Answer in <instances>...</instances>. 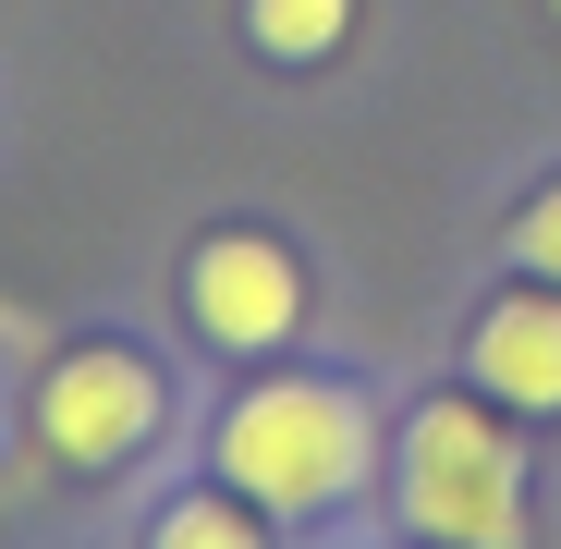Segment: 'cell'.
I'll use <instances>...</instances> for the list:
<instances>
[{
	"mask_svg": "<svg viewBox=\"0 0 561 549\" xmlns=\"http://www.w3.org/2000/svg\"><path fill=\"white\" fill-rule=\"evenodd\" d=\"M549 13H561V0H549Z\"/></svg>",
	"mask_w": 561,
	"mask_h": 549,
	"instance_id": "9c48e42d",
	"label": "cell"
},
{
	"mask_svg": "<svg viewBox=\"0 0 561 549\" xmlns=\"http://www.w3.org/2000/svg\"><path fill=\"white\" fill-rule=\"evenodd\" d=\"M183 306H196L208 342L268 354V342H294V318H306V268L280 256L268 232H220V244L196 256V282H183Z\"/></svg>",
	"mask_w": 561,
	"mask_h": 549,
	"instance_id": "277c9868",
	"label": "cell"
},
{
	"mask_svg": "<svg viewBox=\"0 0 561 549\" xmlns=\"http://www.w3.org/2000/svg\"><path fill=\"white\" fill-rule=\"evenodd\" d=\"M513 256H525V282H561V183H549V196H525Z\"/></svg>",
	"mask_w": 561,
	"mask_h": 549,
	"instance_id": "ba28073f",
	"label": "cell"
},
{
	"mask_svg": "<svg viewBox=\"0 0 561 549\" xmlns=\"http://www.w3.org/2000/svg\"><path fill=\"white\" fill-rule=\"evenodd\" d=\"M244 25H256L268 61H318V49H342L354 0H244Z\"/></svg>",
	"mask_w": 561,
	"mask_h": 549,
	"instance_id": "8992f818",
	"label": "cell"
},
{
	"mask_svg": "<svg viewBox=\"0 0 561 549\" xmlns=\"http://www.w3.org/2000/svg\"><path fill=\"white\" fill-rule=\"evenodd\" d=\"M159 549H268V537H256L244 489H208V501H171L159 513Z\"/></svg>",
	"mask_w": 561,
	"mask_h": 549,
	"instance_id": "52a82bcc",
	"label": "cell"
},
{
	"mask_svg": "<svg viewBox=\"0 0 561 549\" xmlns=\"http://www.w3.org/2000/svg\"><path fill=\"white\" fill-rule=\"evenodd\" d=\"M477 379L513 415H561V294H501L477 318Z\"/></svg>",
	"mask_w": 561,
	"mask_h": 549,
	"instance_id": "5b68a950",
	"label": "cell"
},
{
	"mask_svg": "<svg viewBox=\"0 0 561 549\" xmlns=\"http://www.w3.org/2000/svg\"><path fill=\"white\" fill-rule=\"evenodd\" d=\"M37 439L61 451V465H123V451L159 439V379H147L135 354L85 342V354L49 366V391H37Z\"/></svg>",
	"mask_w": 561,
	"mask_h": 549,
	"instance_id": "3957f363",
	"label": "cell"
},
{
	"mask_svg": "<svg viewBox=\"0 0 561 549\" xmlns=\"http://www.w3.org/2000/svg\"><path fill=\"white\" fill-rule=\"evenodd\" d=\"M366 465H379V439H366V403L330 391V379H268L232 403L220 427V477L268 513H330L366 489Z\"/></svg>",
	"mask_w": 561,
	"mask_h": 549,
	"instance_id": "6da1fadb",
	"label": "cell"
},
{
	"mask_svg": "<svg viewBox=\"0 0 561 549\" xmlns=\"http://www.w3.org/2000/svg\"><path fill=\"white\" fill-rule=\"evenodd\" d=\"M403 513L439 549H525V451L477 403H427L403 427Z\"/></svg>",
	"mask_w": 561,
	"mask_h": 549,
	"instance_id": "7a4b0ae2",
	"label": "cell"
}]
</instances>
